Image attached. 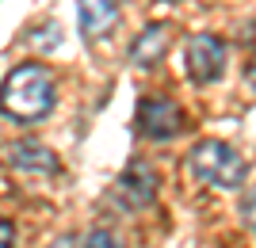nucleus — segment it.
I'll return each instance as SVG.
<instances>
[{"label":"nucleus","mask_w":256,"mask_h":248,"mask_svg":"<svg viewBox=\"0 0 256 248\" xmlns=\"http://www.w3.org/2000/svg\"><path fill=\"white\" fill-rule=\"evenodd\" d=\"M54 73L38 61L16 65L0 84V111L16 122H38L54 111Z\"/></svg>","instance_id":"1"},{"label":"nucleus","mask_w":256,"mask_h":248,"mask_svg":"<svg viewBox=\"0 0 256 248\" xmlns=\"http://www.w3.org/2000/svg\"><path fill=\"white\" fill-rule=\"evenodd\" d=\"M241 218H245L248 226H256V187H248L245 199H241Z\"/></svg>","instance_id":"10"},{"label":"nucleus","mask_w":256,"mask_h":248,"mask_svg":"<svg viewBox=\"0 0 256 248\" xmlns=\"http://www.w3.org/2000/svg\"><path fill=\"white\" fill-rule=\"evenodd\" d=\"M252 233H256V226H252Z\"/></svg>","instance_id":"13"},{"label":"nucleus","mask_w":256,"mask_h":248,"mask_svg":"<svg viewBox=\"0 0 256 248\" xmlns=\"http://www.w3.org/2000/svg\"><path fill=\"white\" fill-rule=\"evenodd\" d=\"M8 164L16 172H27V176H54L58 172V157L46 149L42 141H31V138L8 145Z\"/></svg>","instance_id":"6"},{"label":"nucleus","mask_w":256,"mask_h":248,"mask_svg":"<svg viewBox=\"0 0 256 248\" xmlns=\"http://www.w3.org/2000/svg\"><path fill=\"white\" fill-rule=\"evenodd\" d=\"M222 65H226V46L222 38L214 34H192L188 38V76L195 84H210L222 76Z\"/></svg>","instance_id":"5"},{"label":"nucleus","mask_w":256,"mask_h":248,"mask_svg":"<svg viewBox=\"0 0 256 248\" xmlns=\"http://www.w3.org/2000/svg\"><path fill=\"white\" fill-rule=\"evenodd\" d=\"M12 245H16V229H12V222L0 218V248H12Z\"/></svg>","instance_id":"11"},{"label":"nucleus","mask_w":256,"mask_h":248,"mask_svg":"<svg viewBox=\"0 0 256 248\" xmlns=\"http://www.w3.org/2000/svg\"><path fill=\"white\" fill-rule=\"evenodd\" d=\"M168 46H172V27L168 23H150L134 38V46H130V65L134 69H153L160 57L168 54Z\"/></svg>","instance_id":"7"},{"label":"nucleus","mask_w":256,"mask_h":248,"mask_svg":"<svg viewBox=\"0 0 256 248\" xmlns=\"http://www.w3.org/2000/svg\"><path fill=\"white\" fill-rule=\"evenodd\" d=\"M248 84H252V88H256V61H252V65H248Z\"/></svg>","instance_id":"12"},{"label":"nucleus","mask_w":256,"mask_h":248,"mask_svg":"<svg viewBox=\"0 0 256 248\" xmlns=\"http://www.w3.org/2000/svg\"><path fill=\"white\" fill-rule=\"evenodd\" d=\"M84 248H122V241L115 233H107V229H96V233H88Z\"/></svg>","instance_id":"9"},{"label":"nucleus","mask_w":256,"mask_h":248,"mask_svg":"<svg viewBox=\"0 0 256 248\" xmlns=\"http://www.w3.org/2000/svg\"><path fill=\"white\" fill-rule=\"evenodd\" d=\"M180 126H184V111H180L176 99L146 96L138 103V130L146 134V138L164 141V138H172V134H180Z\"/></svg>","instance_id":"4"},{"label":"nucleus","mask_w":256,"mask_h":248,"mask_svg":"<svg viewBox=\"0 0 256 248\" xmlns=\"http://www.w3.org/2000/svg\"><path fill=\"white\" fill-rule=\"evenodd\" d=\"M157 199V172L150 161H130L115 180V203L126 210H146Z\"/></svg>","instance_id":"3"},{"label":"nucleus","mask_w":256,"mask_h":248,"mask_svg":"<svg viewBox=\"0 0 256 248\" xmlns=\"http://www.w3.org/2000/svg\"><path fill=\"white\" fill-rule=\"evenodd\" d=\"M76 11H80V31H84L88 42H100L107 31H115V23H118L115 0H76Z\"/></svg>","instance_id":"8"},{"label":"nucleus","mask_w":256,"mask_h":248,"mask_svg":"<svg viewBox=\"0 0 256 248\" xmlns=\"http://www.w3.org/2000/svg\"><path fill=\"white\" fill-rule=\"evenodd\" d=\"M188 172L206 187L230 191V187H241V180H245V157H241L234 145H226V141L206 138V141H199V145H192V153H188Z\"/></svg>","instance_id":"2"}]
</instances>
